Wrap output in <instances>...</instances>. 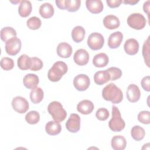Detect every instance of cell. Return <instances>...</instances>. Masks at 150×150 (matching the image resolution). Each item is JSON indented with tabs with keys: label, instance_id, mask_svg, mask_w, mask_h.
Here are the masks:
<instances>
[{
	"label": "cell",
	"instance_id": "obj_2",
	"mask_svg": "<svg viewBox=\"0 0 150 150\" xmlns=\"http://www.w3.org/2000/svg\"><path fill=\"white\" fill-rule=\"evenodd\" d=\"M68 70L67 64L62 61H57L49 70L47 77L53 82L59 81Z\"/></svg>",
	"mask_w": 150,
	"mask_h": 150
},
{
	"label": "cell",
	"instance_id": "obj_33",
	"mask_svg": "<svg viewBox=\"0 0 150 150\" xmlns=\"http://www.w3.org/2000/svg\"><path fill=\"white\" fill-rule=\"evenodd\" d=\"M26 25L30 29L37 30L40 28L42 22L39 18L36 16H32L28 19Z\"/></svg>",
	"mask_w": 150,
	"mask_h": 150
},
{
	"label": "cell",
	"instance_id": "obj_38",
	"mask_svg": "<svg viewBox=\"0 0 150 150\" xmlns=\"http://www.w3.org/2000/svg\"><path fill=\"white\" fill-rule=\"evenodd\" d=\"M138 121L144 124L150 123V112L149 111H142L138 115Z\"/></svg>",
	"mask_w": 150,
	"mask_h": 150
},
{
	"label": "cell",
	"instance_id": "obj_1",
	"mask_svg": "<svg viewBox=\"0 0 150 150\" xmlns=\"http://www.w3.org/2000/svg\"><path fill=\"white\" fill-rule=\"evenodd\" d=\"M102 97L113 104H118L123 100V93L121 90L114 83L107 84L102 90Z\"/></svg>",
	"mask_w": 150,
	"mask_h": 150
},
{
	"label": "cell",
	"instance_id": "obj_17",
	"mask_svg": "<svg viewBox=\"0 0 150 150\" xmlns=\"http://www.w3.org/2000/svg\"><path fill=\"white\" fill-rule=\"evenodd\" d=\"M103 25L108 29H115L120 25V21L116 16L108 15L103 19Z\"/></svg>",
	"mask_w": 150,
	"mask_h": 150
},
{
	"label": "cell",
	"instance_id": "obj_30",
	"mask_svg": "<svg viewBox=\"0 0 150 150\" xmlns=\"http://www.w3.org/2000/svg\"><path fill=\"white\" fill-rule=\"evenodd\" d=\"M131 134L134 140L139 141L144 139L145 135V131L144 129L139 125H135L131 129Z\"/></svg>",
	"mask_w": 150,
	"mask_h": 150
},
{
	"label": "cell",
	"instance_id": "obj_23",
	"mask_svg": "<svg viewBox=\"0 0 150 150\" xmlns=\"http://www.w3.org/2000/svg\"><path fill=\"white\" fill-rule=\"evenodd\" d=\"M32 4L29 1L23 0L21 1L19 8L18 13L21 17H28L32 12Z\"/></svg>",
	"mask_w": 150,
	"mask_h": 150
},
{
	"label": "cell",
	"instance_id": "obj_37",
	"mask_svg": "<svg viewBox=\"0 0 150 150\" xmlns=\"http://www.w3.org/2000/svg\"><path fill=\"white\" fill-rule=\"evenodd\" d=\"M109 111L105 108H100L96 112V117L100 121H105L109 117Z\"/></svg>",
	"mask_w": 150,
	"mask_h": 150
},
{
	"label": "cell",
	"instance_id": "obj_12",
	"mask_svg": "<svg viewBox=\"0 0 150 150\" xmlns=\"http://www.w3.org/2000/svg\"><path fill=\"white\" fill-rule=\"evenodd\" d=\"M127 98L129 102L135 103L138 101L141 97V91L139 87L134 84L128 86L126 91Z\"/></svg>",
	"mask_w": 150,
	"mask_h": 150
},
{
	"label": "cell",
	"instance_id": "obj_36",
	"mask_svg": "<svg viewBox=\"0 0 150 150\" xmlns=\"http://www.w3.org/2000/svg\"><path fill=\"white\" fill-rule=\"evenodd\" d=\"M107 70L108 71V73L110 74L111 79L110 80H116L118 79H120L122 76V71L120 69L115 67H111L107 69Z\"/></svg>",
	"mask_w": 150,
	"mask_h": 150
},
{
	"label": "cell",
	"instance_id": "obj_35",
	"mask_svg": "<svg viewBox=\"0 0 150 150\" xmlns=\"http://www.w3.org/2000/svg\"><path fill=\"white\" fill-rule=\"evenodd\" d=\"M1 67L6 71L10 70L14 67V62L11 58L8 57H2L1 60Z\"/></svg>",
	"mask_w": 150,
	"mask_h": 150
},
{
	"label": "cell",
	"instance_id": "obj_43",
	"mask_svg": "<svg viewBox=\"0 0 150 150\" xmlns=\"http://www.w3.org/2000/svg\"><path fill=\"white\" fill-rule=\"evenodd\" d=\"M64 1L65 0H56V1H55V3H56L57 6L62 10L65 9Z\"/></svg>",
	"mask_w": 150,
	"mask_h": 150
},
{
	"label": "cell",
	"instance_id": "obj_16",
	"mask_svg": "<svg viewBox=\"0 0 150 150\" xmlns=\"http://www.w3.org/2000/svg\"><path fill=\"white\" fill-rule=\"evenodd\" d=\"M39 79L35 74L29 73L25 76L23 79V83L25 87L28 89L33 90L37 87L39 84Z\"/></svg>",
	"mask_w": 150,
	"mask_h": 150
},
{
	"label": "cell",
	"instance_id": "obj_28",
	"mask_svg": "<svg viewBox=\"0 0 150 150\" xmlns=\"http://www.w3.org/2000/svg\"><path fill=\"white\" fill-rule=\"evenodd\" d=\"M17 33L12 27L6 26L1 30V39L2 41L6 42L13 37H16Z\"/></svg>",
	"mask_w": 150,
	"mask_h": 150
},
{
	"label": "cell",
	"instance_id": "obj_5",
	"mask_svg": "<svg viewBox=\"0 0 150 150\" xmlns=\"http://www.w3.org/2000/svg\"><path fill=\"white\" fill-rule=\"evenodd\" d=\"M127 22L129 26L131 28L136 30H141L145 26L146 20L141 13H133L128 16Z\"/></svg>",
	"mask_w": 150,
	"mask_h": 150
},
{
	"label": "cell",
	"instance_id": "obj_31",
	"mask_svg": "<svg viewBox=\"0 0 150 150\" xmlns=\"http://www.w3.org/2000/svg\"><path fill=\"white\" fill-rule=\"evenodd\" d=\"M65 9L69 12H74L79 10L81 5L80 0H65Z\"/></svg>",
	"mask_w": 150,
	"mask_h": 150
},
{
	"label": "cell",
	"instance_id": "obj_26",
	"mask_svg": "<svg viewBox=\"0 0 150 150\" xmlns=\"http://www.w3.org/2000/svg\"><path fill=\"white\" fill-rule=\"evenodd\" d=\"M17 64L18 67L22 70H26L30 69L32 66L31 57L28 56L26 54L20 56L17 60Z\"/></svg>",
	"mask_w": 150,
	"mask_h": 150
},
{
	"label": "cell",
	"instance_id": "obj_42",
	"mask_svg": "<svg viewBox=\"0 0 150 150\" xmlns=\"http://www.w3.org/2000/svg\"><path fill=\"white\" fill-rule=\"evenodd\" d=\"M144 11L147 14L148 19H149V1H146L144 2L143 5Z\"/></svg>",
	"mask_w": 150,
	"mask_h": 150
},
{
	"label": "cell",
	"instance_id": "obj_15",
	"mask_svg": "<svg viewBox=\"0 0 150 150\" xmlns=\"http://www.w3.org/2000/svg\"><path fill=\"white\" fill-rule=\"evenodd\" d=\"M57 55L62 58H69L72 54V47L66 42L60 43L56 49Z\"/></svg>",
	"mask_w": 150,
	"mask_h": 150
},
{
	"label": "cell",
	"instance_id": "obj_34",
	"mask_svg": "<svg viewBox=\"0 0 150 150\" xmlns=\"http://www.w3.org/2000/svg\"><path fill=\"white\" fill-rule=\"evenodd\" d=\"M149 36L144 42L142 46V55L145 63L148 67H149Z\"/></svg>",
	"mask_w": 150,
	"mask_h": 150
},
{
	"label": "cell",
	"instance_id": "obj_22",
	"mask_svg": "<svg viewBox=\"0 0 150 150\" xmlns=\"http://www.w3.org/2000/svg\"><path fill=\"white\" fill-rule=\"evenodd\" d=\"M62 130V126L60 123L56 121H49L45 126V131L50 135H56Z\"/></svg>",
	"mask_w": 150,
	"mask_h": 150
},
{
	"label": "cell",
	"instance_id": "obj_14",
	"mask_svg": "<svg viewBox=\"0 0 150 150\" xmlns=\"http://www.w3.org/2000/svg\"><path fill=\"white\" fill-rule=\"evenodd\" d=\"M123 39V35L120 31H117L111 33L108 40V46L111 49L118 48Z\"/></svg>",
	"mask_w": 150,
	"mask_h": 150
},
{
	"label": "cell",
	"instance_id": "obj_4",
	"mask_svg": "<svg viewBox=\"0 0 150 150\" xmlns=\"http://www.w3.org/2000/svg\"><path fill=\"white\" fill-rule=\"evenodd\" d=\"M108 127L114 132H120L125 127V122L121 118L120 111L115 105L112 106V118L108 122Z\"/></svg>",
	"mask_w": 150,
	"mask_h": 150
},
{
	"label": "cell",
	"instance_id": "obj_11",
	"mask_svg": "<svg viewBox=\"0 0 150 150\" xmlns=\"http://www.w3.org/2000/svg\"><path fill=\"white\" fill-rule=\"evenodd\" d=\"M89 54L87 51L84 49H80L76 50L73 56L74 62L79 66H84L89 61Z\"/></svg>",
	"mask_w": 150,
	"mask_h": 150
},
{
	"label": "cell",
	"instance_id": "obj_41",
	"mask_svg": "<svg viewBox=\"0 0 150 150\" xmlns=\"http://www.w3.org/2000/svg\"><path fill=\"white\" fill-rule=\"evenodd\" d=\"M106 2L108 6L111 8H115L120 6L122 2V0H107Z\"/></svg>",
	"mask_w": 150,
	"mask_h": 150
},
{
	"label": "cell",
	"instance_id": "obj_29",
	"mask_svg": "<svg viewBox=\"0 0 150 150\" xmlns=\"http://www.w3.org/2000/svg\"><path fill=\"white\" fill-rule=\"evenodd\" d=\"M44 97V93L40 87H37L36 88L32 90L30 93V98L31 101L34 104H38L42 101Z\"/></svg>",
	"mask_w": 150,
	"mask_h": 150
},
{
	"label": "cell",
	"instance_id": "obj_9",
	"mask_svg": "<svg viewBox=\"0 0 150 150\" xmlns=\"http://www.w3.org/2000/svg\"><path fill=\"white\" fill-rule=\"evenodd\" d=\"M90 80L88 76L84 74L76 76L73 80V85L75 88L80 91L86 90L90 86Z\"/></svg>",
	"mask_w": 150,
	"mask_h": 150
},
{
	"label": "cell",
	"instance_id": "obj_10",
	"mask_svg": "<svg viewBox=\"0 0 150 150\" xmlns=\"http://www.w3.org/2000/svg\"><path fill=\"white\" fill-rule=\"evenodd\" d=\"M67 129L72 133L77 132L80 128V117L77 114H71L66 122Z\"/></svg>",
	"mask_w": 150,
	"mask_h": 150
},
{
	"label": "cell",
	"instance_id": "obj_24",
	"mask_svg": "<svg viewBox=\"0 0 150 150\" xmlns=\"http://www.w3.org/2000/svg\"><path fill=\"white\" fill-rule=\"evenodd\" d=\"M54 12V8L50 3L45 2L40 6L39 14L43 18L48 19L51 18L53 16Z\"/></svg>",
	"mask_w": 150,
	"mask_h": 150
},
{
	"label": "cell",
	"instance_id": "obj_18",
	"mask_svg": "<svg viewBox=\"0 0 150 150\" xmlns=\"http://www.w3.org/2000/svg\"><path fill=\"white\" fill-rule=\"evenodd\" d=\"M94 108V104L88 100H84L79 102L77 105V111L82 114L87 115L92 112Z\"/></svg>",
	"mask_w": 150,
	"mask_h": 150
},
{
	"label": "cell",
	"instance_id": "obj_27",
	"mask_svg": "<svg viewBox=\"0 0 150 150\" xmlns=\"http://www.w3.org/2000/svg\"><path fill=\"white\" fill-rule=\"evenodd\" d=\"M86 31L84 29L80 26L74 27L71 31V37L74 42L80 43L82 42L84 38Z\"/></svg>",
	"mask_w": 150,
	"mask_h": 150
},
{
	"label": "cell",
	"instance_id": "obj_3",
	"mask_svg": "<svg viewBox=\"0 0 150 150\" xmlns=\"http://www.w3.org/2000/svg\"><path fill=\"white\" fill-rule=\"evenodd\" d=\"M47 111L53 119L59 122L64 121L67 117L66 111L59 101H54L49 103L47 106Z\"/></svg>",
	"mask_w": 150,
	"mask_h": 150
},
{
	"label": "cell",
	"instance_id": "obj_20",
	"mask_svg": "<svg viewBox=\"0 0 150 150\" xmlns=\"http://www.w3.org/2000/svg\"><path fill=\"white\" fill-rule=\"evenodd\" d=\"M111 79L110 73L107 70L98 71L94 75V80L97 85H103Z\"/></svg>",
	"mask_w": 150,
	"mask_h": 150
},
{
	"label": "cell",
	"instance_id": "obj_7",
	"mask_svg": "<svg viewBox=\"0 0 150 150\" xmlns=\"http://www.w3.org/2000/svg\"><path fill=\"white\" fill-rule=\"evenodd\" d=\"M22 43L16 36L8 40L5 43V51L10 56L16 55L21 50Z\"/></svg>",
	"mask_w": 150,
	"mask_h": 150
},
{
	"label": "cell",
	"instance_id": "obj_8",
	"mask_svg": "<svg viewBox=\"0 0 150 150\" xmlns=\"http://www.w3.org/2000/svg\"><path fill=\"white\" fill-rule=\"evenodd\" d=\"M12 106L13 109L19 114L26 112L29 108L28 101L24 97L21 96H16L13 98Z\"/></svg>",
	"mask_w": 150,
	"mask_h": 150
},
{
	"label": "cell",
	"instance_id": "obj_13",
	"mask_svg": "<svg viewBox=\"0 0 150 150\" xmlns=\"http://www.w3.org/2000/svg\"><path fill=\"white\" fill-rule=\"evenodd\" d=\"M124 49L127 54L134 55L137 54L139 50V43L134 38L128 39L125 42Z\"/></svg>",
	"mask_w": 150,
	"mask_h": 150
},
{
	"label": "cell",
	"instance_id": "obj_39",
	"mask_svg": "<svg viewBox=\"0 0 150 150\" xmlns=\"http://www.w3.org/2000/svg\"><path fill=\"white\" fill-rule=\"evenodd\" d=\"M32 59V66L30 67V70L32 71H38L42 69L43 63V62L38 57H31Z\"/></svg>",
	"mask_w": 150,
	"mask_h": 150
},
{
	"label": "cell",
	"instance_id": "obj_6",
	"mask_svg": "<svg viewBox=\"0 0 150 150\" xmlns=\"http://www.w3.org/2000/svg\"><path fill=\"white\" fill-rule=\"evenodd\" d=\"M87 42L91 50H97L103 47L104 44V38L101 33L94 32L88 36Z\"/></svg>",
	"mask_w": 150,
	"mask_h": 150
},
{
	"label": "cell",
	"instance_id": "obj_21",
	"mask_svg": "<svg viewBox=\"0 0 150 150\" xmlns=\"http://www.w3.org/2000/svg\"><path fill=\"white\" fill-rule=\"evenodd\" d=\"M111 145L114 150H123L127 146V141L122 135H115L111 139Z\"/></svg>",
	"mask_w": 150,
	"mask_h": 150
},
{
	"label": "cell",
	"instance_id": "obj_19",
	"mask_svg": "<svg viewBox=\"0 0 150 150\" xmlns=\"http://www.w3.org/2000/svg\"><path fill=\"white\" fill-rule=\"evenodd\" d=\"M86 5L87 9L92 13H99L103 10V4L101 0H87Z\"/></svg>",
	"mask_w": 150,
	"mask_h": 150
},
{
	"label": "cell",
	"instance_id": "obj_44",
	"mask_svg": "<svg viewBox=\"0 0 150 150\" xmlns=\"http://www.w3.org/2000/svg\"><path fill=\"white\" fill-rule=\"evenodd\" d=\"M139 2V1H135V0H125L123 1L122 2L125 4H129V5H134L136 4H137Z\"/></svg>",
	"mask_w": 150,
	"mask_h": 150
},
{
	"label": "cell",
	"instance_id": "obj_40",
	"mask_svg": "<svg viewBox=\"0 0 150 150\" xmlns=\"http://www.w3.org/2000/svg\"><path fill=\"white\" fill-rule=\"evenodd\" d=\"M141 84L142 88L146 91L149 92L150 91V77L149 76H146L141 80Z\"/></svg>",
	"mask_w": 150,
	"mask_h": 150
},
{
	"label": "cell",
	"instance_id": "obj_32",
	"mask_svg": "<svg viewBox=\"0 0 150 150\" xmlns=\"http://www.w3.org/2000/svg\"><path fill=\"white\" fill-rule=\"evenodd\" d=\"M25 120L29 124H36L40 120V114L36 111H30L26 114Z\"/></svg>",
	"mask_w": 150,
	"mask_h": 150
},
{
	"label": "cell",
	"instance_id": "obj_25",
	"mask_svg": "<svg viewBox=\"0 0 150 150\" xmlns=\"http://www.w3.org/2000/svg\"><path fill=\"white\" fill-rule=\"evenodd\" d=\"M108 57L104 53H100L97 54L93 59V63L96 67H105L108 64Z\"/></svg>",
	"mask_w": 150,
	"mask_h": 150
}]
</instances>
